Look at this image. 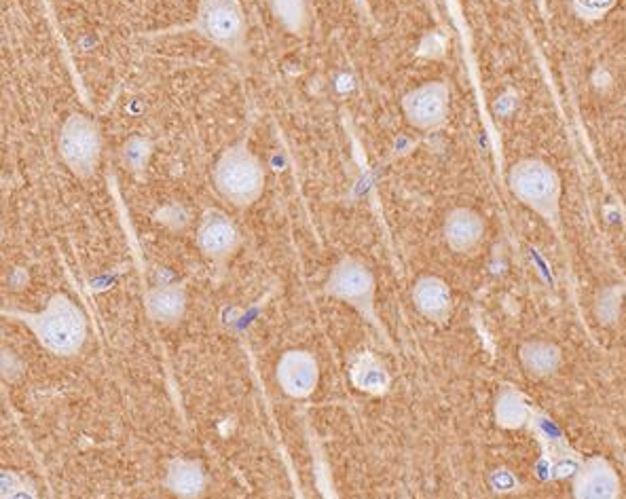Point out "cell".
<instances>
[{"instance_id": "1", "label": "cell", "mask_w": 626, "mask_h": 499, "mask_svg": "<svg viewBox=\"0 0 626 499\" xmlns=\"http://www.w3.org/2000/svg\"><path fill=\"white\" fill-rule=\"evenodd\" d=\"M3 316L24 324L49 354L77 356L87 341V316L68 294L55 292L41 311L5 309Z\"/></svg>"}, {"instance_id": "2", "label": "cell", "mask_w": 626, "mask_h": 499, "mask_svg": "<svg viewBox=\"0 0 626 499\" xmlns=\"http://www.w3.org/2000/svg\"><path fill=\"white\" fill-rule=\"evenodd\" d=\"M216 193L235 208H250L265 191V168L246 140L218 155L212 172Z\"/></svg>"}, {"instance_id": "3", "label": "cell", "mask_w": 626, "mask_h": 499, "mask_svg": "<svg viewBox=\"0 0 626 499\" xmlns=\"http://www.w3.org/2000/svg\"><path fill=\"white\" fill-rule=\"evenodd\" d=\"M180 32H195L235 60H242L248 41V17L242 0H197L195 17Z\"/></svg>"}, {"instance_id": "4", "label": "cell", "mask_w": 626, "mask_h": 499, "mask_svg": "<svg viewBox=\"0 0 626 499\" xmlns=\"http://www.w3.org/2000/svg\"><path fill=\"white\" fill-rule=\"evenodd\" d=\"M508 187L523 206L542 216L546 223L557 225L563 184L552 165L536 157L521 159L510 168Z\"/></svg>"}, {"instance_id": "5", "label": "cell", "mask_w": 626, "mask_h": 499, "mask_svg": "<svg viewBox=\"0 0 626 499\" xmlns=\"http://www.w3.org/2000/svg\"><path fill=\"white\" fill-rule=\"evenodd\" d=\"M324 294L343 305H349L354 311H358L366 322L381 328L375 307L377 297L375 275L371 267L360 261V258L343 256L341 261H337L335 267L328 273Z\"/></svg>"}, {"instance_id": "6", "label": "cell", "mask_w": 626, "mask_h": 499, "mask_svg": "<svg viewBox=\"0 0 626 499\" xmlns=\"http://www.w3.org/2000/svg\"><path fill=\"white\" fill-rule=\"evenodd\" d=\"M58 151L72 174L89 180L102 159V132L98 123L81 113L68 115L58 136Z\"/></svg>"}, {"instance_id": "7", "label": "cell", "mask_w": 626, "mask_h": 499, "mask_svg": "<svg viewBox=\"0 0 626 499\" xmlns=\"http://www.w3.org/2000/svg\"><path fill=\"white\" fill-rule=\"evenodd\" d=\"M195 239L201 256L218 269H225L242 246V233L233 218L218 208H208L201 216Z\"/></svg>"}, {"instance_id": "8", "label": "cell", "mask_w": 626, "mask_h": 499, "mask_svg": "<svg viewBox=\"0 0 626 499\" xmlns=\"http://www.w3.org/2000/svg\"><path fill=\"white\" fill-rule=\"evenodd\" d=\"M451 91L445 81H428L402 98V115L419 132H436L449 119Z\"/></svg>"}, {"instance_id": "9", "label": "cell", "mask_w": 626, "mask_h": 499, "mask_svg": "<svg viewBox=\"0 0 626 499\" xmlns=\"http://www.w3.org/2000/svg\"><path fill=\"white\" fill-rule=\"evenodd\" d=\"M275 381L288 398L307 400L320 383L318 360L305 349H288L275 366Z\"/></svg>"}, {"instance_id": "10", "label": "cell", "mask_w": 626, "mask_h": 499, "mask_svg": "<svg viewBox=\"0 0 626 499\" xmlns=\"http://www.w3.org/2000/svg\"><path fill=\"white\" fill-rule=\"evenodd\" d=\"M574 499H620V478L603 457L586 459L576 472Z\"/></svg>"}, {"instance_id": "11", "label": "cell", "mask_w": 626, "mask_h": 499, "mask_svg": "<svg viewBox=\"0 0 626 499\" xmlns=\"http://www.w3.org/2000/svg\"><path fill=\"white\" fill-rule=\"evenodd\" d=\"M413 305L426 320L445 324L453 311V294L449 284L438 275H421L413 286Z\"/></svg>"}, {"instance_id": "12", "label": "cell", "mask_w": 626, "mask_h": 499, "mask_svg": "<svg viewBox=\"0 0 626 499\" xmlns=\"http://www.w3.org/2000/svg\"><path fill=\"white\" fill-rule=\"evenodd\" d=\"M445 242L457 254H470L481 246L485 237V220L472 208H453L443 225Z\"/></svg>"}, {"instance_id": "13", "label": "cell", "mask_w": 626, "mask_h": 499, "mask_svg": "<svg viewBox=\"0 0 626 499\" xmlns=\"http://www.w3.org/2000/svg\"><path fill=\"white\" fill-rule=\"evenodd\" d=\"M144 309L155 324L174 326L187 313V288L180 282L157 284L146 292Z\"/></svg>"}, {"instance_id": "14", "label": "cell", "mask_w": 626, "mask_h": 499, "mask_svg": "<svg viewBox=\"0 0 626 499\" xmlns=\"http://www.w3.org/2000/svg\"><path fill=\"white\" fill-rule=\"evenodd\" d=\"M208 485L204 466L197 459L174 457L165 464L163 487L178 499H199Z\"/></svg>"}, {"instance_id": "15", "label": "cell", "mask_w": 626, "mask_h": 499, "mask_svg": "<svg viewBox=\"0 0 626 499\" xmlns=\"http://www.w3.org/2000/svg\"><path fill=\"white\" fill-rule=\"evenodd\" d=\"M519 358L531 377L544 379L555 375L557 368L561 366V347L542 339L527 341L525 345H521Z\"/></svg>"}, {"instance_id": "16", "label": "cell", "mask_w": 626, "mask_h": 499, "mask_svg": "<svg viewBox=\"0 0 626 499\" xmlns=\"http://www.w3.org/2000/svg\"><path fill=\"white\" fill-rule=\"evenodd\" d=\"M269 9L284 32L292 36H305L309 32L311 9L307 0H269Z\"/></svg>"}, {"instance_id": "17", "label": "cell", "mask_w": 626, "mask_h": 499, "mask_svg": "<svg viewBox=\"0 0 626 499\" xmlns=\"http://www.w3.org/2000/svg\"><path fill=\"white\" fill-rule=\"evenodd\" d=\"M352 383L358 387L360 392H366L371 396H381V394L388 392L390 375L375 356L364 354L352 366Z\"/></svg>"}, {"instance_id": "18", "label": "cell", "mask_w": 626, "mask_h": 499, "mask_svg": "<svg viewBox=\"0 0 626 499\" xmlns=\"http://www.w3.org/2000/svg\"><path fill=\"white\" fill-rule=\"evenodd\" d=\"M529 413L531 409H529L527 398L521 392L512 390V387L504 390L495 402V421L504 430L523 428V425L529 421Z\"/></svg>"}, {"instance_id": "19", "label": "cell", "mask_w": 626, "mask_h": 499, "mask_svg": "<svg viewBox=\"0 0 626 499\" xmlns=\"http://www.w3.org/2000/svg\"><path fill=\"white\" fill-rule=\"evenodd\" d=\"M0 499H39L32 480L15 470H3L0 474Z\"/></svg>"}, {"instance_id": "20", "label": "cell", "mask_w": 626, "mask_h": 499, "mask_svg": "<svg viewBox=\"0 0 626 499\" xmlns=\"http://www.w3.org/2000/svg\"><path fill=\"white\" fill-rule=\"evenodd\" d=\"M157 218H159V223L165 229H170V231H182L184 227L189 225V220H191L189 214L184 212L182 206H165V208H161Z\"/></svg>"}, {"instance_id": "21", "label": "cell", "mask_w": 626, "mask_h": 499, "mask_svg": "<svg viewBox=\"0 0 626 499\" xmlns=\"http://www.w3.org/2000/svg\"><path fill=\"white\" fill-rule=\"evenodd\" d=\"M576 9L584 17H599L614 7L616 0H574Z\"/></svg>"}]
</instances>
